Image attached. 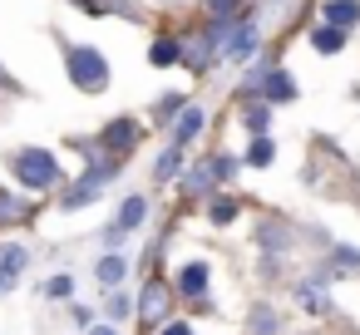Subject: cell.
Masks as SVG:
<instances>
[{"label": "cell", "mask_w": 360, "mask_h": 335, "mask_svg": "<svg viewBox=\"0 0 360 335\" xmlns=\"http://www.w3.org/2000/svg\"><path fill=\"white\" fill-rule=\"evenodd\" d=\"M11 173H15L30 192H50V188L60 183V158H55L50 148H20V153L11 158Z\"/></svg>", "instance_id": "6da1fadb"}, {"label": "cell", "mask_w": 360, "mask_h": 335, "mask_svg": "<svg viewBox=\"0 0 360 335\" xmlns=\"http://www.w3.org/2000/svg\"><path fill=\"white\" fill-rule=\"evenodd\" d=\"M65 65H70V79H75L84 94H104V84H109V60H104L99 50L75 45V50L65 55Z\"/></svg>", "instance_id": "7a4b0ae2"}, {"label": "cell", "mask_w": 360, "mask_h": 335, "mask_svg": "<svg viewBox=\"0 0 360 335\" xmlns=\"http://www.w3.org/2000/svg\"><path fill=\"white\" fill-rule=\"evenodd\" d=\"M119 168H124L119 158H104V163H89V168H84V178H79V183H75V188L65 192V212H75V207H89V202L99 197V188H104V183H109V178L119 173Z\"/></svg>", "instance_id": "3957f363"}, {"label": "cell", "mask_w": 360, "mask_h": 335, "mask_svg": "<svg viewBox=\"0 0 360 335\" xmlns=\"http://www.w3.org/2000/svg\"><path fill=\"white\" fill-rule=\"evenodd\" d=\"M168 301H173V291H168L163 281H148L143 296H139V315H143L148 325H163V320H168Z\"/></svg>", "instance_id": "277c9868"}, {"label": "cell", "mask_w": 360, "mask_h": 335, "mask_svg": "<svg viewBox=\"0 0 360 335\" xmlns=\"http://www.w3.org/2000/svg\"><path fill=\"white\" fill-rule=\"evenodd\" d=\"M252 242H257L266 256H276V251H291V227H286V222H257Z\"/></svg>", "instance_id": "5b68a950"}, {"label": "cell", "mask_w": 360, "mask_h": 335, "mask_svg": "<svg viewBox=\"0 0 360 335\" xmlns=\"http://www.w3.org/2000/svg\"><path fill=\"white\" fill-rule=\"evenodd\" d=\"M257 45H262L257 25H237V30L222 40V55H227V60H247V55H257Z\"/></svg>", "instance_id": "8992f818"}, {"label": "cell", "mask_w": 360, "mask_h": 335, "mask_svg": "<svg viewBox=\"0 0 360 335\" xmlns=\"http://www.w3.org/2000/svg\"><path fill=\"white\" fill-rule=\"evenodd\" d=\"M202 124H207V114H202L198 104H183V114H178V124H173V143L188 148V143L202 133Z\"/></svg>", "instance_id": "52a82bcc"}, {"label": "cell", "mask_w": 360, "mask_h": 335, "mask_svg": "<svg viewBox=\"0 0 360 335\" xmlns=\"http://www.w3.org/2000/svg\"><path fill=\"white\" fill-rule=\"evenodd\" d=\"M134 143H139V129H134V119H114V124L104 129V148H109V158L129 153Z\"/></svg>", "instance_id": "ba28073f"}, {"label": "cell", "mask_w": 360, "mask_h": 335, "mask_svg": "<svg viewBox=\"0 0 360 335\" xmlns=\"http://www.w3.org/2000/svg\"><path fill=\"white\" fill-rule=\"evenodd\" d=\"M143 217H148V197H139V192H134V197H124V207H119V217L109 222V232H119V237H129V232H134V227H139Z\"/></svg>", "instance_id": "9c48e42d"}, {"label": "cell", "mask_w": 360, "mask_h": 335, "mask_svg": "<svg viewBox=\"0 0 360 335\" xmlns=\"http://www.w3.org/2000/svg\"><path fill=\"white\" fill-rule=\"evenodd\" d=\"M321 15H326L330 30H350V25L360 20V0H326V11H321Z\"/></svg>", "instance_id": "30bf717a"}, {"label": "cell", "mask_w": 360, "mask_h": 335, "mask_svg": "<svg viewBox=\"0 0 360 335\" xmlns=\"http://www.w3.org/2000/svg\"><path fill=\"white\" fill-rule=\"evenodd\" d=\"M262 94H266L271 104H291V99H296V79H291L286 70H266V79H262Z\"/></svg>", "instance_id": "8fae6325"}, {"label": "cell", "mask_w": 360, "mask_h": 335, "mask_svg": "<svg viewBox=\"0 0 360 335\" xmlns=\"http://www.w3.org/2000/svg\"><path fill=\"white\" fill-rule=\"evenodd\" d=\"M207 276H212V271H207V261H188V266L178 271V291L198 301V296H207Z\"/></svg>", "instance_id": "7c38bea8"}, {"label": "cell", "mask_w": 360, "mask_h": 335, "mask_svg": "<svg viewBox=\"0 0 360 335\" xmlns=\"http://www.w3.org/2000/svg\"><path fill=\"white\" fill-rule=\"evenodd\" d=\"M25 266H30V251H25L20 242H6V247H0V276H6V281H20Z\"/></svg>", "instance_id": "4fadbf2b"}, {"label": "cell", "mask_w": 360, "mask_h": 335, "mask_svg": "<svg viewBox=\"0 0 360 335\" xmlns=\"http://www.w3.org/2000/svg\"><path fill=\"white\" fill-rule=\"evenodd\" d=\"M94 276H99V286H109V291H114V286H119V281L129 276V261H124L119 251H109V256H104V261L94 266Z\"/></svg>", "instance_id": "5bb4252c"}, {"label": "cell", "mask_w": 360, "mask_h": 335, "mask_svg": "<svg viewBox=\"0 0 360 335\" xmlns=\"http://www.w3.org/2000/svg\"><path fill=\"white\" fill-rule=\"evenodd\" d=\"M311 45H316V55H340V50H345V30L316 25V30H311Z\"/></svg>", "instance_id": "9a60e30c"}, {"label": "cell", "mask_w": 360, "mask_h": 335, "mask_svg": "<svg viewBox=\"0 0 360 335\" xmlns=\"http://www.w3.org/2000/svg\"><path fill=\"white\" fill-rule=\"evenodd\" d=\"M178 173H183V148H178V143H168V148L158 153V163H153V178H158V183H168V178H178Z\"/></svg>", "instance_id": "2e32d148"}, {"label": "cell", "mask_w": 360, "mask_h": 335, "mask_svg": "<svg viewBox=\"0 0 360 335\" xmlns=\"http://www.w3.org/2000/svg\"><path fill=\"white\" fill-rule=\"evenodd\" d=\"M212 40H202V35H188V45H178V60H188V65H207L212 60Z\"/></svg>", "instance_id": "e0dca14e"}, {"label": "cell", "mask_w": 360, "mask_h": 335, "mask_svg": "<svg viewBox=\"0 0 360 335\" xmlns=\"http://www.w3.org/2000/svg\"><path fill=\"white\" fill-rule=\"evenodd\" d=\"M252 335H281V315L271 306H257L252 310Z\"/></svg>", "instance_id": "ac0fdd59"}, {"label": "cell", "mask_w": 360, "mask_h": 335, "mask_svg": "<svg viewBox=\"0 0 360 335\" xmlns=\"http://www.w3.org/2000/svg\"><path fill=\"white\" fill-rule=\"evenodd\" d=\"M242 124H247V133H252V138H266V129H271V109H266V104H252Z\"/></svg>", "instance_id": "d6986e66"}, {"label": "cell", "mask_w": 360, "mask_h": 335, "mask_svg": "<svg viewBox=\"0 0 360 335\" xmlns=\"http://www.w3.org/2000/svg\"><path fill=\"white\" fill-rule=\"evenodd\" d=\"M271 158H276L271 138H252V148H247V163H252V168H271Z\"/></svg>", "instance_id": "ffe728a7"}, {"label": "cell", "mask_w": 360, "mask_h": 335, "mask_svg": "<svg viewBox=\"0 0 360 335\" xmlns=\"http://www.w3.org/2000/svg\"><path fill=\"white\" fill-rule=\"evenodd\" d=\"M148 60L153 65H178V40H153L148 45Z\"/></svg>", "instance_id": "44dd1931"}, {"label": "cell", "mask_w": 360, "mask_h": 335, "mask_svg": "<svg viewBox=\"0 0 360 335\" xmlns=\"http://www.w3.org/2000/svg\"><path fill=\"white\" fill-rule=\"evenodd\" d=\"M237 11H242V0H207V15H212L217 25H232Z\"/></svg>", "instance_id": "7402d4cb"}, {"label": "cell", "mask_w": 360, "mask_h": 335, "mask_svg": "<svg viewBox=\"0 0 360 335\" xmlns=\"http://www.w3.org/2000/svg\"><path fill=\"white\" fill-rule=\"evenodd\" d=\"M207 173H212V183H227V178L237 173V158H232V153H217V158L207 163Z\"/></svg>", "instance_id": "603a6c76"}, {"label": "cell", "mask_w": 360, "mask_h": 335, "mask_svg": "<svg viewBox=\"0 0 360 335\" xmlns=\"http://www.w3.org/2000/svg\"><path fill=\"white\" fill-rule=\"evenodd\" d=\"M207 217H212V222H217V227H227V222H232V217H237V202H232V197H217V202H212V207H207Z\"/></svg>", "instance_id": "cb8c5ba5"}, {"label": "cell", "mask_w": 360, "mask_h": 335, "mask_svg": "<svg viewBox=\"0 0 360 335\" xmlns=\"http://www.w3.org/2000/svg\"><path fill=\"white\" fill-rule=\"evenodd\" d=\"M70 291H75V276H65V271H60V276H50V281H45V296H55V301H65V296H70Z\"/></svg>", "instance_id": "d4e9b609"}, {"label": "cell", "mask_w": 360, "mask_h": 335, "mask_svg": "<svg viewBox=\"0 0 360 335\" xmlns=\"http://www.w3.org/2000/svg\"><path fill=\"white\" fill-rule=\"evenodd\" d=\"M25 212H30L25 202H15L11 192H0V222H15V217H25Z\"/></svg>", "instance_id": "484cf974"}, {"label": "cell", "mask_w": 360, "mask_h": 335, "mask_svg": "<svg viewBox=\"0 0 360 335\" xmlns=\"http://www.w3.org/2000/svg\"><path fill=\"white\" fill-rule=\"evenodd\" d=\"M330 256H335V266H345V271H360V251H355V247H335Z\"/></svg>", "instance_id": "4316f807"}, {"label": "cell", "mask_w": 360, "mask_h": 335, "mask_svg": "<svg viewBox=\"0 0 360 335\" xmlns=\"http://www.w3.org/2000/svg\"><path fill=\"white\" fill-rule=\"evenodd\" d=\"M207 188H212V173H207V168L188 173V192H207Z\"/></svg>", "instance_id": "83f0119b"}, {"label": "cell", "mask_w": 360, "mask_h": 335, "mask_svg": "<svg viewBox=\"0 0 360 335\" xmlns=\"http://www.w3.org/2000/svg\"><path fill=\"white\" fill-rule=\"evenodd\" d=\"M109 315L124 320V315H129V296H109Z\"/></svg>", "instance_id": "f1b7e54d"}, {"label": "cell", "mask_w": 360, "mask_h": 335, "mask_svg": "<svg viewBox=\"0 0 360 335\" xmlns=\"http://www.w3.org/2000/svg\"><path fill=\"white\" fill-rule=\"evenodd\" d=\"M158 335H193V325H188V320H163Z\"/></svg>", "instance_id": "f546056e"}, {"label": "cell", "mask_w": 360, "mask_h": 335, "mask_svg": "<svg viewBox=\"0 0 360 335\" xmlns=\"http://www.w3.org/2000/svg\"><path fill=\"white\" fill-rule=\"evenodd\" d=\"M70 315H75V325H94V310H89V306H75Z\"/></svg>", "instance_id": "4dcf8cb0"}, {"label": "cell", "mask_w": 360, "mask_h": 335, "mask_svg": "<svg viewBox=\"0 0 360 335\" xmlns=\"http://www.w3.org/2000/svg\"><path fill=\"white\" fill-rule=\"evenodd\" d=\"M89 335H119L114 325H89Z\"/></svg>", "instance_id": "1f68e13d"}]
</instances>
